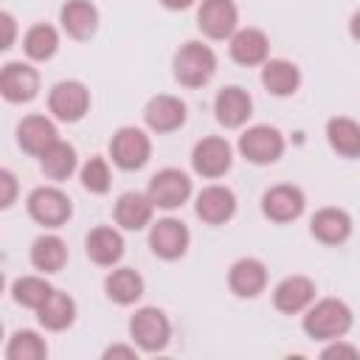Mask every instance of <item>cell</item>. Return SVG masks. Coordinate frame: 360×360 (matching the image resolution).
Here are the masks:
<instances>
[{"label":"cell","instance_id":"33","mask_svg":"<svg viewBox=\"0 0 360 360\" xmlns=\"http://www.w3.org/2000/svg\"><path fill=\"white\" fill-rule=\"evenodd\" d=\"M3 354H6V360H45L48 340L34 329H17V332H11Z\"/></svg>","mask_w":360,"mask_h":360},{"label":"cell","instance_id":"40","mask_svg":"<svg viewBox=\"0 0 360 360\" xmlns=\"http://www.w3.org/2000/svg\"><path fill=\"white\" fill-rule=\"evenodd\" d=\"M349 37H352L354 42H360V8L349 17Z\"/></svg>","mask_w":360,"mask_h":360},{"label":"cell","instance_id":"12","mask_svg":"<svg viewBox=\"0 0 360 360\" xmlns=\"http://www.w3.org/2000/svg\"><path fill=\"white\" fill-rule=\"evenodd\" d=\"M197 28L205 39L225 42L239 28L236 0H200L197 3Z\"/></svg>","mask_w":360,"mask_h":360},{"label":"cell","instance_id":"14","mask_svg":"<svg viewBox=\"0 0 360 360\" xmlns=\"http://www.w3.org/2000/svg\"><path fill=\"white\" fill-rule=\"evenodd\" d=\"M186 121H188V107L180 96L158 93L143 104V124L155 135H172L183 129Z\"/></svg>","mask_w":360,"mask_h":360},{"label":"cell","instance_id":"27","mask_svg":"<svg viewBox=\"0 0 360 360\" xmlns=\"http://www.w3.org/2000/svg\"><path fill=\"white\" fill-rule=\"evenodd\" d=\"M262 87L276 98H290L301 87V68L290 59H281V56L273 59L270 56L262 65Z\"/></svg>","mask_w":360,"mask_h":360},{"label":"cell","instance_id":"6","mask_svg":"<svg viewBox=\"0 0 360 360\" xmlns=\"http://www.w3.org/2000/svg\"><path fill=\"white\" fill-rule=\"evenodd\" d=\"M110 160L121 172H141L152 158V138L143 127H118L110 138Z\"/></svg>","mask_w":360,"mask_h":360},{"label":"cell","instance_id":"17","mask_svg":"<svg viewBox=\"0 0 360 360\" xmlns=\"http://www.w3.org/2000/svg\"><path fill=\"white\" fill-rule=\"evenodd\" d=\"M56 141H59V129H56V118L53 115L31 112V115L20 118V124H17V146L25 155L42 158Z\"/></svg>","mask_w":360,"mask_h":360},{"label":"cell","instance_id":"3","mask_svg":"<svg viewBox=\"0 0 360 360\" xmlns=\"http://www.w3.org/2000/svg\"><path fill=\"white\" fill-rule=\"evenodd\" d=\"M25 211L28 217L42 225L45 231H59L70 222L73 217V200L68 197V191L59 188V183L51 186H37L31 188V194L25 197Z\"/></svg>","mask_w":360,"mask_h":360},{"label":"cell","instance_id":"20","mask_svg":"<svg viewBox=\"0 0 360 360\" xmlns=\"http://www.w3.org/2000/svg\"><path fill=\"white\" fill-rule=\"evenodd\" d=\"M84 253L96 267H115L127 253V242H124L121 228H112V225L90 228L84 236Z\"/></svg>","mask_w":360,"mask_h":360},{"label":"cell","instance_id":"28","mask_svg":"<svg viewBox=\"0 0 360 360\" xmlns=\"http://www.w3.org/2000/svg\"><path fill=\"white\" fill-rule=\"evenodd\" d=\"M326 143L338 158L357 160L360 158V121L352 115H332L326 121Z\"/></svg>","mask_w":360,"mask_h":360},{"label":"cell","instance_id":"37","mask_svg":"<svg viewBox=\"0 0 360 360\" xmlns=\"http://www.w3.org/2000/svg\"><path fill=\"white\" fill-rule=\"evenodd\" d=\"M138 354H141V349L135 346V343H112V346H107L104 349V360H115V357H124V360H138Z\"/></svg>","mask_w":360,"mask_h":360},{"label":"cell","instance_id":"23","mask_svg":"<svg viewBox=\"0 0 360 360\" xmlns=\"http://www.w3.org/2000/svg\"><path fill=\"white\" fill-rule=\"evenodd\" d=\"M315 292H318V287L309 276L292 273V276H284L273 287V307L281 315H301L315 301Z\"/></svg>","mask_w":360,"mask_h":360},{"label":"cell","instance_id":"7","mask_svg":"<svg viewBox=\"0 0 360 360\" xmlns=\"http://www.w3.org/2000/svg\"><path fill=\"white\" fill-rule=\"evenodd\" d=\"M90 87L79 79H62L48 90V112L62 124H79L90 112Z\"/></svg>","mask_w":360,"mask_h":360},{"label":"cell","instance_id":"2","mask_svg":"<svg viewBox=\"0 0 360 360\" xmlns=\"http://www.w3.org/2000/svg\"><path fill=\"white\" fill-rule=\"evenodd\" d=\"M217 68H219V59L214 48L205 45L202 39H186L172 56V76L186 90L205 87L214 79Z\"/></svg>","mask_w":360,"mask_h":360},{"label":"cell","instance_id":"22","mask_svg":"<svg viewBox=\"0 0 360 360\" xmlns=\"http://www.w3.org/2000/svg\"><path fill=\"white\" fill-rule=\"evenodd\" d=\"M59 25L70 39L87 42L96 37V31L101 25L98 6L93 0H65L59 8Z\"/></svg>","mask_w":360,"mask_h":360},{"label":"cell","instance_id":"16","mask_svg":"<svg viewBox=\"0 0 360 360\" xmlns=\"http://www.w3.org/2000/svg\"><path fill=\"white\" fill-rule=\"evenodd\" d=\"M352 231H354V222H352V214L346 208H338V205H323L318 208L312 217H309V236L326 248H340L352 239Z\"/></svg>","mask_w":360,"mask_h":360},{"label":"cell","instance_id":"26","mask_svg":"<svg viewBox=\"0 0 360 360\" xmlns=\"http://www.w3.org/2000/svg\"><path fill=\"white\" fill-rule=\"evenodd\" d=\"M143 292H146V281L135 267H118L115 264L104 276V295L115 307H132L143 298Z\"/></svg>","mask_w":360,"mask_h":360},{"label":"cell","instance_id":"32","mask_svg":"<svg viewBox=\"0 0 360 360\" xmlns=\"http://www.w3.org/2000/svg\"><path fill=\"white\" fill-rule=\"evenodd\" d=\"M53 290H56V287L48 281L45 273L20 276V278L11 281V301H14L17 307H25V309H34V312H37V309L48 301V295H51Z\"/></svg>","mask_w":360,"mask_h":360},{"label":"cell","instance_id":"9","mask_svg":"<svg viewBox=\"0 0 360 360\" xmlns=\"http://www.w3.org/2000/svg\"><path fill=\"white\" fill-rule=\"evenodd\" d=\"M259 208H262V217L270 219L273 225H290V222L304 217L307 194L295 183H276V186L264 188V194L259 200Z\"/></svg>","mask_w":360,"mask_h":360},{"label":"cell","instance_id":"24","mask_svg":"<svg viewBox=\"0 0 360 360\" xmlns=\"http://www.w3.org/2000/svg\"><path fill=\"white\" fill-rule=\"evenodd\" d=\"M152 217H155V202L149 200L146 191H124L112 205V219L121 231H132V233L146 231L155 222Z\"/></svg>","mask_w":360,"mask_h":360},{"label":"cell","instance_id":"18","mask_svg":"<svg viewBox=\"0 0 360 360\" xmlns=\"http://www.w3.org/2000/svg\"><path fill=\"white\" fill-rule=\"evenodd\" d=\"M253 115V96L239 84H225L214 96V118L225 129H242Z\"/></svg>","mask_w":360,"mask_h":360},{"label":"cell","instance_id":"25","mask_svg":"<svg viewBox=\"0 0 360 360\" xmlns=\"http://www.w3.org/2000/svg\"><path fill=\"white\" fill-rule=\"evenodd\" d=\"M68 259H70V250H68V242L59 233H39L31 242L28 262L37 273H45V276L62 273L68 267Z\"/></svg>","mask_w":360,"mask_h":360},{"label":"cell","instance_id":"36","mask_svg":"<svg viewBox=\"0 0 360 360\" xmlns=\"http://www.w3.org/2000/svg\"><path fill=\"white\" fill-rule=\"evenodd\" d=\"M17 191H20L17 174H14L11 169H0V208H3V211L17 202Z\"/></svg>","mask_w":360,"mask_h":360},{"label":"cell","instance_id":"30","mask_svg":"<svg viewBox=\"0 0 360 360\" xmlns=\"http://www.w3.org/2000/svg\"><path fill=\"white\" fill-rule=\"evenodd\" d=\"M79 169V152L73 143L68 141H56L42 158H39V172L51 180V183H65L68 177H73Z\"/></svg>","mask_w":360,"mask_h":360},{"label":"cell","instance_id":"5","mask_svg":"<svg viewBox=\"0 0 360 360\" xmlns=\"http://www.w3.org/2000/svg\"><path fill=\"white\" fill-rule=\"evenodd\" d=\"M284 149H287L284 132L278 127H273V124H253L236 141L239 158H245L253 166H273V163H278Z\"/></svg>","mask_w":360,"mask_h":360},{"label":"cell","instance_id":"1","mask_svg":"<svg viewBox=\"0 0 360 360\" xmlns=\"http://www.w3.org/2000/svg\"><path fill=\"white\" fill-rule=\"evenodd\" d=\"M354 326V312L343 298L326 295V298H315L304 312H301V329L307 338L326 343V340H338L346 338Z\"/></svg>","mask_w":360,"mask_h":360},{"label":"cell","instance_id":"11","mask_svg":"<svg viewBox=\"0 0 360 360\" xmlns=\"http://www.w3.org/2000/svg\"><path fill=\"white\" fill-rule=\"evenodd\" d=\"M146 242H149V250H152L158 259H163V262H177V259H183V256L188 253V248H191V231H188V225H186L183 219H177V217H160V219H155V222L149 225Z\"/></svg>","mask_w":360,"mask_h":360},{"label":"cell","instance_id":"21","mask_svg":"<svg viewBox=\"0 0 360 360\" xmlns=\"http://www.w3.org/2000/svg\"><path fill=\"white\" fill-rule=\"evenodd\" d=\"M267 264L256 256H242L228 267V290L236 298H259L267 290Z\"/></svg>","mask_w":360,"mask_h":360},{"label":"cell","instance_id":"4","mask_svg":"<svg viewBox=\"0 0 360 360\" xmlns=\"http://www.w3.org/2000/svg\"><path fill=\"white\" fill-rule=\"evenodd\" d=\"M127 332L143 354L166 352V346L172 343V321L160 307H138L129 315Z\"/></svg>","mask_w":360,"mask_h":360},{"label":"cell","instance_id":"15","mask_svg":"<svg viewBox=\"0 0 360 360\" xmlns=\"http://www.w3.org/2000/svg\"><path fill=\"white\" fill-rule=\"evenodd\" d=\"M0 96L8 104H28L39 96V70L31 62L11 59L0 68Z\"/></svg>","mask_w":360,"mask_h":360},{"label":"cell","instance_id":"8","mask_svg":"<svg viewBox=\"0 0 360 360\" xmlns=\"http://www.w3.org/2000/svg\"><path fill=\"white\" fill-rule=\"evenodd\" d=\"M146 194L155 202V208H160V211H177V208H183L191 200L194 183H191V177L183 169L166 166V169H158L149 177Z\"/></svg>","mask_w":360,"mask_h":360},{"label":"cell","instance_id":"39","mask_svg":"<svg viewBox=\"0 0 360 360\" xmlns=\"http://www.w3.org/2000/svg\"><path fill=\"white\" fill-rule=\"evenodd\" d=\"M166 11H186V8H191V6H197L200 0H158Z\"/></svg>","mask_w":360,"mask_h":360},{"label":"cell","instance_id":"19","mask_svg":"<svg viewBox=\"0 0 360 360\" xmlns=\"http://www.w3.org/2000/svg\"><path fill=\"white\" fill-rule=\"evenodd\" d=\"M228 56L239 68H262L270 59V37L256 25L236 28V34L228 39Z\"/></svg>","mask_w":360,"mask_h":360},{"label":"cell","instance_id":"13","mask_svg":"<svg viewBox=\"0 0 360 360\" xmlns=\"http://www.w3.org/2000/svg\"><path fill=\"white\" fill-rule=\"evenodd\" d=\"M236 208H239V200L233 194V188L222 186V183H211V186H202L194 197V214L202 225H211V228H219V225H228L233 217H236Z\"/></svg>","mask_w":360,"mask_h":360},{"label":"cell","instance_id":"34","mask_svg":"<svg viewBox=\"0 0 360 360\" xmlns=\"http://www.w3.org/2000/svg\"><path fill=\"white\" fill-rule=\"evenodd\" d=\"M79 183L87 194H107L110 186H112V169H110V160L104 155H90L82 166H79Z\"/></svg>","mask_w":360,"mask_h":360},{"label":"cell","instance_id":"35","mask_svg":"<svg viewBox=\"0 0 360 360\" xmlns=\"http://www.w3.org/2000/svg\"><path fill=\"white\" fill-rule=\"evenodd\" d=\"M321 360H360V346L349 343L346 338L326 340V346L321 349Z\"/></svg>","mask_w":360,"mask_h":360},{"label":"cell","instance_id":"38","mask_svg":"<svg viewBox=\"0 0 360 360\" xmlns=\"http://www.w3.org/2000/svg\"><path fill=\"white\" fill-rule=\"evenodd\" d=\"M0 25H3V31H6L0 48L8 51V48H14V39H17V20H14V14H11V11H0Z\"/></svg>","mask_w":360,"mask_h":360},{"label":"cell","instance_id":"10","mask_svg":"<svg viewBox=\"0 0 360 360\" xmlns=\"http://www.w3.org/2000/svg\"><path fill=\"white\" fill-rule=\"evenodd\" d=\"M191 172L202 180H219L233 166V146L222 135H205L191 146Z\"/></svg>","mask_w":360,"mask_h":360},{"label":"cell","instance_id":"31","mask_svg":"<svg viewBox=\"0 0 360 360\" xmlns=\"http://www.w3.org/2000/svg\"><path fill=\"white\" fill-rule=\"evenodd\" d=\"M59 31L51 22H34L22 34V53L28 62H51L59 51Z\"/></svg>","mask_w":360,"mask_h":360},{"label":"cell","instance_id":"29","mask_svg":"<svg viewBox=\"0 0 360 360\" xmlns=\"http://www.w3.org/2000/svg\"><path fill=\"white\" fill-rule=\"evenodd\" d=\"M76 315H79V307H76L73 295H68L65 290H53L48 295V301L37 309V323L45 332H65L76 323Z\"/></svg>","mask_w":360,"mask_h":360}]
</instances>
